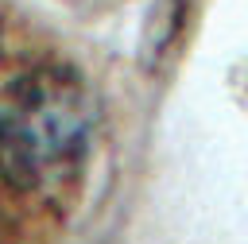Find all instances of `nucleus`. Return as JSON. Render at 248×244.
<instances>
[{"mask_svg":"<svg viewBox=\"0 0 248 244\" xmlns=\"http://www.w3.org/2000/svg\"><path fill=\"white\" fill-rule=\"evenodd\" d=\"M97 97L70 66H35L0 89V178L43 194L70 182L93 143Z\"/></svg>","mask_w":248,"mask_h":244,"instance_id":"1","label":"nucleus"},{"mask_svg":"<svg viewBox=\"0 0 248 244\" xmlns=\"http://www.w3.org/2000/svg\"><path fill=\"white\" fill-rule=\"evenodd\" d=\"M0 35H4V23H0Z\"/></svg>","mask_w":248,"mask_h":244,"instance_id":"2","label":"nucleus"}]
</instances>
